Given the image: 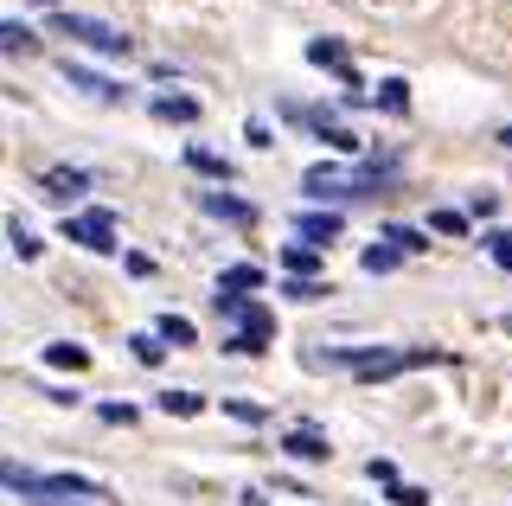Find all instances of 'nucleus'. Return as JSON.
Here are the masks:
<instances>
[{
    "label": "nucleus",
    "mask_w": 512,
    "mask_h": 506,
    "mask_svg": "<svg viewBox=\"0 0 512 506\" xmlns=\"http://www.w3.org/2000/svg\"><path fill=\"white\" fill-rule=\"evenodd\" d=\"M250 289H263V270H250V263H237V270L218 276V295H231V302H244Z\"/></svg>",
    "instance_id": "6"
},
{
    "label": "nucleus",
    "mask_w": 512,
    "mask_h": 506,
    "mask_svg": "<svg viewBox=\"0 0 512 506\" xmlns=\"http://www.w3.org/2000/svg\"><path fill=\"white\" fill-rule=\"evenodd\" d=\"M45 359H52V366H71V372L90 366V353H84V346H71V340H52V346H45Z\"/></svg>",
    "instance_id": "12"
},
{
    "label": "nucleus",
    "mask_w": 512,
    "mask_h": 506,
    "mask_svg": "<svg viewBox=\"0 0 512 506\" xmlns=\"http://www.w3.org/2000/svg\"><path fill=\"white\" fill-rule=\"evenodd\" d=\"M282 295H295V302H314V295H333V289H327V282H314V276H295Z\"/></svg>",
    "instance_id": "23"
},
{
    "label": "nucleus",
    "mask_w": 512,
    "mask_h": 506,
    "mask_svg": "<svg viewBox=\"0 0 512 506\" xmlns=\"http://www.w3.org/2000/svg\"><path fill=\"white\" fill-rule=\"evenodd\" d=\"M154 116L160 122H192V116H199V103H192V97H154Z\"/></svg>",
    "instance_id": "11"
},
{
    "label": "nucleus",
    "mask_w": 512,
    "mask_h": 506,
    "mask_svg": "<svg viewBox=\"0 0 512 506\" xmlns=\"http://www.w3.org/2000/svg\"><path fill=\"white\" fill-rule=\"evenodd\" d=\"M397 257H404L397 244H372V250H365V270H372V276H384V270H397Z\"/></svg>",
    "instance_id": "16"
},
{
    "label": "nucleus",
    "mask_w": 512,
    "mask_h": 506,
    "mask_svg": "<svg viewBox=\"0 0 512 506\" xmlns=\"http://www.w3.org/2000/svg\"><path fill=\"white\" fill-rule=\"evenodd\" d=\"M52 26L64 39H84L90 52H103V58H122L128 52V33H116V26H103V20H84V13H52Z\"/></svg>",
    "instance_id": "3"
},
{
    "label": "nucleus",
    "mask_w": 512,
    "mask_h": 506,
    "mask_svg": "<svg viewBox=\"0 0 512 506\" xmlns=\"http://www.w3.org/2000/svg\"><path fill=\"white\" fill-rule=\"evenodd\" d=\"M500 141H506V148H512V129H500Z\"/></svg>",
    "instance_id": "27"
},
{
    "label": "nucleus",
    "mask_w": 512,
    "mask_h": 506,
    "mask_svg": "<svg viewBox=\"0 0 512 506\" xmlns=\"http://www.w3.org/2000/svg\"><path fill=\"white\" fill-rule=\"evenodd\" d=\"M84 186H90L84 167H52V173H45V193H52V199H71V193H84Z\"/></svg>",
    "instance_id": "7"
},
{
    "label": "nucleus",
    "mask_w": 512,
    "mask_h": 506,
    "mask_svg": "<svg viewBox=\"0 0 512 506\" xmlns=\"http://www.w3.org/2000/svg\"><path fill=\"white\" fill-rule=\"evenodd\" d=\"M32 7H58V0H32Z\"/></svg>",
    "instance_id": "28"
},
{
    "label": "nucleus",
    "mask_w": 512,
    "mask_h": 506,
    "mask_svg": "<svg viewBox=\"0 0 512 506\" xmlns=\"http://www.w3.org/2000/svg\"><path fill=\"white\" fill-rule=\"evenodd\" d=\"M378 103H384V109H397V116H404V109H410V97H404V84H397V77H391V84L378 90Z\"/></svg>",
    "instance_id": "25"
},
{
    "label": "nucleus",
    "mask_w": 512,
    "mask_h": 506,
    "mask_svg": "<svg viewBox=\"0 0 512 506\" xmlns=\"http://www.w3.org/2000/svg\"><path fill=\"white\" fill-rule=\"evenodd\" d=\"M32 45H39V39H32V33H26V26H13V20H0V52H32Z\"/></svg>",
    "instance_id": "17"
},
{
    "label": "nucleus",
    "mask_w": 512,
    "mask_h": 506,
    "mask_svg": "<svg viewBox=\"0 0 512 506\" xmlns=\"http://www.w3.org/2000/svg\"><path fill=\"white\" fill-rule=\"evenodd\" d=\"M0 487H13V494L39 500V506H103L109 494L84 474H32L20 462H0Z\"/></svg>",
    "instance_id": "1"
},
{
    "label": "nucleus",
    "mask_w": 512,
    "mask_h": 506,
    "mask_svg": "<svg viewBox=\"0 0 512 506\" xmlns=\"http://www.w3.org/2000/svg\"><path fill=\"white\" fill-rule=\"evenodd\" d=\"M64 77H71L77 90H90V97H103V103L122 97V84H109V77H96V71H84V65H64Z\"/></svg>",
    "instance_id": "9"
},
{
    "label": "nucleus",
    "mask_w": 512,
    "mask_h": 506,
    "mask_svg": "<svg viewBox=\"0 0 512 506\" xmlns=\"http://www.w3.org/2000/svg\"><path fill=\"white\" fill-rule=\"evenodd\" d=\"M64 237L71 244H90V250H116V212H77V218H64Z\"/></svg>",
    "instance_id": "4"
},
{
    "label": "nucleus",
    "mask_w": 512,
    "mask_h": 506,
    "mask_svg": "<svg viewBox=\"0 0 512 506\" xmlns=\"http://www.w3.org/2000/svg\"><path fill=\"white\" fill-rule=\"evenodd\" d=\"M160 410H167V417H199L205 398H199V391H167V398H160Z\"/></svg>",
    "instance_id": "15"
},
{
    "label": "nucleus",
    "mask_w": 512,
    "mask_h": 506,
    "mask_svg": "<svg viewBox=\"0 0 512 506\" xmlns=\"http://www.w3.org/2000/svg\"><path fill=\"white\" fill-rule=\"evenodd\" d=\"M160 340H173V346H192V321H186V314H160Z\"/></svg>",
    "instance_id": "18"
},
{
    "label": "nucleus",
    "mask_w": 512,
    "mask_h": 506,
    "mask_svg": "<svg viewBox=\"0 0 512 506\" xmlns=\"http://www.w3.org/2000/svg\"><path fill=\"white\" fill-rule=\"evenodd\" d=\"M13 250H20V257H26V263H32V257H39V250H45V244H39V237H32V231L20 225V218H13Z\"/></svg>",
    "instance_id": "24"
},
{
    "label": "nucleus",
    "mask_w": 512,
    "mask_h": 506,
    "mask_svg": "<svg viewBox=\"0 0 512 506\" xmlns=\"http://www.w3.org/2000/svg\"><path fill=\"white\" fill-rule=\"evenodd\" d=\"M391 500H397V506H429V494H423V487H404V481L391 487Z\"/></svg>",
    "instance_id": "26"
},
{
    "label": "nucleus",
    "mask_w": 512,
    "mask_h": 506,
    "mask_svg": "<svg viewBox=\"0 0 512 506\" xmlns=\"http://www.w3.org/2000/svg\"><path fill=\"white\" fill-rule=\"evenodd\" d=\"M282 263H288V276H314L320 250H314V244H288V250H282Z\"/></svg>",
    "instance_id": "14"
},
{
    "label": "nucleus",
    "mask_w": 512,
    "mask_h": 506,
    "mask_svg": "<svg viewBox=\"0 0 512 506\" xmlns=\"http://www.w3.org/2000/svg\"><path fill=\"white\" fill-rule=\"evenodd\" d=\"M282 449L295 455V462H327V436H314V430H295V436H282Z\"/></svg>",
    "instance_id": "8"
},
{
    "label": "nucleus",
    "mask_w": 512,
    "mask_h": 506,
    "mask_svg": "<svg viewBox=\"0 0 512 506\" xmlns=\"http://www.w3.org/2000/svg\"><path fill=\"white\" fill-rule=\"evenodd\" d=\"M128 346H135V359H141V366H160V353H167V346H160V334H135Z\"/></svg>",
    "instance_id": "21"
},
{
    "label": "nucleus",
    "mask_w": 512,
    "mask_h": 506,
    "mask_svg": "<svg viewBox=\"0 0 512 506\" xmlns=\"http://www.w3.org/2000/svg\"><path fill=\"white\" fill-rule=\"evenodd\" d=\"M487 257L500 263V270H512V231H487Z\"/></svg>",
    "instance_id": "22"
},
{
    "label": "nucleus",
    "mask_w": 512,
    "mask_h": 506,
    "mask_svg": "<svg viewBox=\"0 0 512 506\" xmlns=\"http://www.w3.org/2000/svg\"><path fill=\"white\" fill-rule=\"evenodd\" d=\"M295 231H301V244H333V237H340V212H301L295 218Z\"/></svg>",
    "instance_id": "5"
},
{
    "label": "nucleus",
    "mask_w": 512,
    "mask_h": 506,
    "mask_svg": "<svg viewBox=\"0 0 512 506\" xmlns=\"http://www.w3.org/2000/svg\"><path fill=\"white\" fill-rule=\"evenodd\" d=\"M218 302V314L224 321H231V334H224V346H231V353H263L269 346V334H276V314H269L263 302H231V295H212Z\"/></svg>",
    "instance_id": "2"
},
{
    "label": "nucleus",
    "mask_w": 512,
    "mask_h": 506,
    "mask_svg": "<svg viewBox=\"0 0 512 506\" xmlns=\"http://www.w3.org/2000/svg\"><path fill=\"white\" fill-rule=\"evenodd\" d=\"M186 161H192V167H199V173H218V180H231V161H218V154H212V148H192V154H186Z\"/></svg>",
    "instance_id": "19"
},
{
    "label": "nucleus",
    "mask_w": 512,
    "mask_h": 506,
    "mask_svg": "<svg viewBox=\"0 0 512 506\" xmlns=\"http://www.w3.org/2000/svg\"><path fill=\"white\" fill-rule=\"evenodd\" d=\"M384 244H397L404 257H410V250H429V244H423V231H410V225H391V231H384Z\"/></svg>",
    "instance_id": "20"
},
{
    "label": "nucleus",
    "mask_w": 512,
    "mask_h": 506,
    "mask_svg": "<svg viewBox=\"0 0 512 506\" xmlns=\"http://www.w3.org/2000/svg\"><path fill=\"white\" fill-rule=\"evenodd\" d=\"M308 58H314V65H333V71H340L346 84H352V65H346V52H340L333 39H314V45H308Z\"/></svg>",
    "instance_id": "10"
},
{
    "label": "nucleus",
    "mask_w": 512,
    "mask_h": 506,
    "mask_svg": "<svg viewBox=\"0 0 512 506\" xmlns=\"http://www.w3.org/2000/svg\"><path fill=\"white\" fill-rule=\"evenodd\" d=\"M205 212L231 218V225H250V205H244V199H224V193H205Z\"/></svg>",
    "instance_id": "13"
}]
</instances>
